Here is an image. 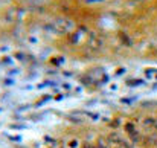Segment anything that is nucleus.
Instances as JSON below:
<instances>
[{
	"mask_svg": "<svg viewBox=\"0 0 157 148\" xmlns=\"http://www.w3.org/2000/svg\"><path fill=\"white\" fill-rule=\"evenodd\" d=\"M153 127H154V128L157 130V119H154V125H153Z\"/></svg>",
	"mask_w": 157,
	"mask_h": 148,
	"instance_id": "nucleus-1",
	"label": "nucleus"
}]
</instances>
